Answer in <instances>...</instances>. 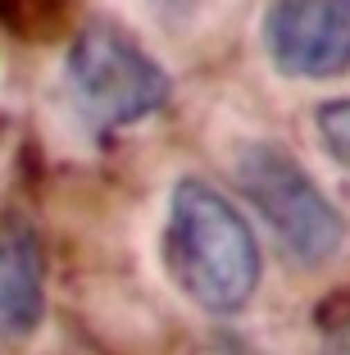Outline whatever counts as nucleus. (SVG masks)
<instances>
[{"label": "nucleus", "instance_id": "6", "mask_svg": "<svg viewBox=\"0 0 350 355\" xmlns=\"http://www.w3.org/2000/svg\"><path fill=\"white\" fill-rule=\"evenodd\" d=\"M314 123H319L323 150H328V155L350 173V96H346V101L319 105V119H314Z\"/></svg>", "mask_w": 350, "mask_h": 355}, {"label": "nucleus", "instance_id": "1", "mask_svg": "<svg viewBox=\"0 0 350 355\" xmlns=\"http://www.w3.org/2000/svg\"><path fill=\"white\" fill-rule=\"evenodd\" d=\"M164 264L186 301L209 314H237L259 287V246L237 205L200 178H182L168 196Z\"/></svg>", "mask_w": 350, "mask_h": 355}, {"label": "nucleus", "instance_id": "5", "mask_svg": "<svg viewBox=\"0 0 350 355\" xmlns=\"http://www.w3.org/2000/svg\"><path fill=\"white\" fill-rule=\"evenodd\" d=\"M46 314V260L32 228H0V324L32 333Z\"/></svg>", "mask_w": 350, "mask_h": 355}, {"label": "nucleus", "instance_id": "7", "mask_svg": "<svg viewBox=\"0 0 350 355\" xmlns=\"http://www.w3.org/2000/svg\"><path fill=\"white\" fill-rule=\"evenodd\" d=\"M319 355H350V305H341L337 319H328V324H323Z\"/></svg>", "mask_w": 350, "mask_h": 355}, {"label": "nucleus", "instance_id": "3", "mask_svg": "<svg viewBox=\"0 0 350 355\" xmlns=\"http://www.w3.org/2000/svg\"><path fill=\"white\" fill-rule=\"evenodd\" d=\"M64 87H69L73 110L96 132L132 128L150 119L155 110H164L168 101V73L132 37L105 28V23L78 32V42L69 46Z\"/></svg>", "mask_w": 350, "mask_h": 355}, {"label": "nucleus", "instance_id": "4", "mask_svg": "<svg viewBox=\"0 0 350 355\" xmlns=\"http://www.w3.org/2000/svg\"><path fill=\"white\" fill-rule=\"evenodd\" d=\"M264 51L282 78L323 83L350 69V0H273Z\"/></svg>", "mask_w": 350, "mask_h": 355}, {"label": "nucleus", "instance_id": "2", "mask_svg": "<svg viewBox=\"0 0 350 355\" xmlns=\"http://www.w3.org/2000/svg\"><path fill=\"white\" fill-rule=\"evenodd\" d=\"M237 182L291 264L319 269L341 251V241H346L341 209L282 146L246 141L237 155Z\"/></svg>", "mask_w": 350, "mask_h": 355}]
</instances>
